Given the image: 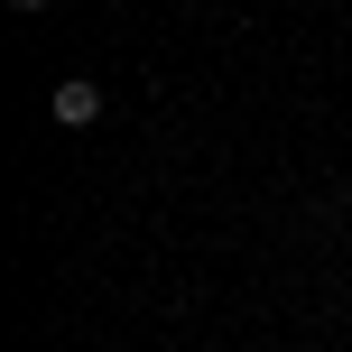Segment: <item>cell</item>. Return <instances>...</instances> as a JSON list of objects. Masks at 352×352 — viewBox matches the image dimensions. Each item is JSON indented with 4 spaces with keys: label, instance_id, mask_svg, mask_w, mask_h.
I'll return each mask as SVG.
<instances>
[{
    "label": "cell",
    "instance_id": "2",
    "mask_svg": "<svg viewBox=\"0 0 352 352\" xmlns=\"http://www.w3.org/2000/svg\"><path fill=\"white\" fill-rule=\"evenodd\" d=\"M10 10H47V0H10Z\"/></svg>",
    "mask_w": 352,
    "mask_h": 352
},
{
    "label": "cell",
    "instance_id": "1",
    "mask_svg": "<svg viewBox=\"0 0 352 352\" xmlns=\"http://www.w3.org/2000/svg\"><path fill=\"white\" fill-rule=\"evenodd\" d=\"M56 121H65V130H93V121H102V93H93L84 74H65V84H56Z\"/></svg>",
    "mask_w": 352,
    "mask_h": 352
}]
</instances>
